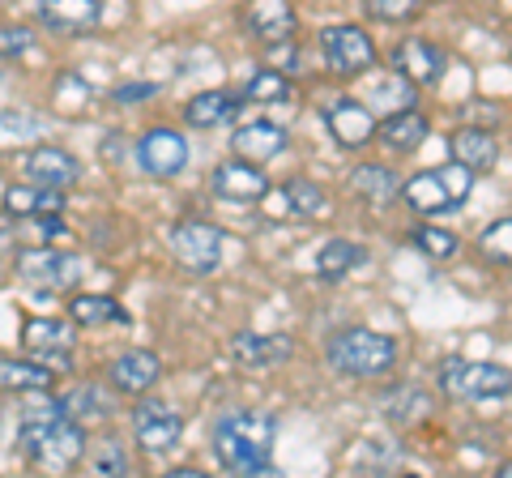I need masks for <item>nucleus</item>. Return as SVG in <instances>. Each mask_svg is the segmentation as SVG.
<instances>
[{"label":"nucleus","instance_id":"37","mask_svg":"<svg viewBox=\"0 0 512 478\" xmlns=\"http://www.w3.org/2000/svg\"><path fill=\"white\" fill-rule=\"evenodd\" d=\"M35 47V30L30 26H0V56H22Z\"/></svg>","mask_w":512,"mask_h":478},{"label":"nucleus","instance_id":"1","mask_svg":"<svg viewBox=\"0 0 512 478\" xmlns=\"http://www.w3.org/2000/svg\"><path fill=\"white\" fill-rule=\"evenodd\" d=\"M22 449L43 470H73L86 453V427L69 419L60 402L26 406L22 414Z\"/></svg>","mask_w":512,"mask_h":478},{"label":"nucleus","instance_id":"10","mask_svg":"<svg viewBox=\"0 0 512 478\" xmlns=\"http://www.w3.org/2000/svg\"><path fill=\"white\" fill-rule=\"evenodd\" d=\"M18 274L35 286H73L77 278L86 274V257H77V252H60L52 244H39V248H26L18 252Z\"/></svg>","mask_w":512,"mask_h":478},{"label":"nucleus","instance_id":"8","mask_svg":"<svg viewBox=\"0 0 512 478\" xmlns=\"http://www.w3.org/2000/svg\"><path fill=\"white\" fill-rule=\"evenodd\" d=\"M133 436L146 453L167 457L180 449V440H184V414L171 402H163V397H146V402L133 410Z\"/></svg>","mask_w":512,"mask_h":478},{"label":"nucleus","instance_id":"25","mask_svg":"<svg viewBox=\"0 0 512 478\" xmlns=\"http://www.w3.org/2000/svg\"><path fill=\"white\" fill-rule=\"evenodd\" d=\"M5 210L13 218H35V214H60L64 210V188L47 184H18L5 193Z\"/></svg>","mask_w":512,"mask_h":478},{"label":"nucleus","instance_id":"5","mask_svg":"<svg viewBox=\"0 0 512 478\" xmlns=\"http://www.w3.org/2000/svg\"><path fill=\"white\" fill-rule=\"evenodd\" d=\"M470 180H474V175L466 167L423 171V175H414V180H406L402 188H397V197H402L414 214L436 218V214H448V210H461V205H466Z\"/></svg>","mask_w":512,"mask_h":478},{"label":"nucleus","instance_id":"35","mask_svg":"<svg viewBox=\"0 0 512 478\" xmlns=\"http://www.w3.org/2000/svg\"><path fill=\"white\" fill-rule=\"evenodd\" d=\"M457 244L461 239L453 231H444V227H419L414 231V248H419L423 257H431V261H448L457 252Z\"/></svg>","mask_w":512,"mask_h":478},{"label":"nucleus","instance_id":"22","mask_svg":"<svg viewBox=\"0 0 512 478\" xmlns=\"http://www.w3.org/2000/svg\"><path fill=\"white\" fill-rule=\"evenodd\" d=\"M22 342H26V350H35V355L47 363V368H52V363H60V368H69L73 329L64 325V321H47V316H35V321H26Z\"/></svg>","mask_w":512,"mask_h":478},{"label":"nucleus","instance_id":"28","mask_svg":"<svg viewBox=\"0 0 512 478\" xmlns=\"http://www.w3.org/2000/svg\"><path fill=\"white\" fill-rule=\"evenodd\" d=\"M350 188L372 205H389L397 197V188H402V180H397V171L384 167V163H363L355 175H350Z\"/></svg>","mask_w":512,"mask_h":478},{"label":"nucleus","instance_id":"26","mask_svg":"<svg viewBox=\"0 0 512 478\" xmlns=\"http://www.w3.org/2000/svg\"><path fill=\"white\" fill-rule=\"evenodd\" d=\"M278 214L286 218H320L329 210V197H325V188L312 184V180H286L278 188Z\"/></svg>","mask_w":512,"mask_h":478},{"label":"nucleus","instance_id":"3","mask_svg":"<svg viewBox=\"0 0 512 478\" xmlns=\"http://www.w3.org/2000/svg\"><path fill=\"white\" fill-rule=\"evenodd\" d=\"M329 363L342 376H359V380H380L397 368V338L376 329H342L329 338Z\"/></svg>","mask_w":512,"mask_h":478},{"label":"nucleus","instance_id":"18","mask_svg":"<svg viewBox=\"0 0 512 478\" xmlns=\"http://www.w3.org/2000/svg\"><path fill=\"white\" fill-rule=\"evenodd\" d=\"M82 158L60 150V146H39L26 154V180L30 184H47V188H69L82 180Z\"/></svg>","mask_w":512,"mask_h":478},{"label":"nucleus","instance_id":"31","mask_svg":"<svg viewBox=\"0 0 512 478\" xmlns=\"http://www.w3.org/2000/svg\"><path fill=\"white\" fill-rule=\"evenodd\" d=\"M0 385L26 389V393H47L56 385V372H47V363H26V359H5L0 363Z\"/></svg>","mask_w":512,"mask_h":478},{"label":"nucleus","instance_id":"4","mask_svg":"<svg viewBox=\"0 0 512 478\" xmlns=\"http://www.w3.org/2000/svg\"><path fill=\"white\" fill-rule=\"evenodd\" d=\"M440 389L461 402L478 406H504L512 393V376L504 363H478V359H444L440 363Z\"/></svg>","mask_w":512,"mask_h":478},{"label":"nucleus","instance_id":"36","mask_svg":"<svg viewBox=\"0 0 512 478\" xmlns=\"http://www.w3.org/2000/svg\"><path fill=\"white\" fill-rule=\"evenodd\" d=\"M363 5L376 22H389V26H406L423 13V0H363Z\"/></svg>","mask_w":512,"mask_h":478},{"label":"nucleus","instance_id":"13","mask_svg":"<svg viewBox=\"0 0 512 478\" xmlns=\"http://www.w3.org/2000/svg\"><path fill=\"white\" fill-rule=\"evenodd\" d=\"M393 73H402L406 82H414V86H436L440 77L448 73V56L440 52L436 43L410 35V39L397 43V52H393Z\"/></svg>","mask_w":512,"mask_h":478},{"label":"nucleus","instance_id":"7","mask_svg":"<svg viewBox=\"0 0 512 478\" xmlns=\"http://www.w3.org/2000/svg\"><path fill=\"white\" fill-rule=\"evenodd\" d=\"M320 52H325L329 69L338 77H359L367 69H376V43L367 30L338 22V26H325L320 30Z\"/></svg>","mask_w":512,"mask_h":478},{"label":"nucleus","instance_id":"15","mask_svg":"<svg viewBox=\"0 0 512 478\" xmlns=\"http://www.w3.org/2000/svg\"><path fill=\"white\" fill-rule=\"evenodd\" d=\"M163 376V359L154 350H124L120 359L107 363V380L116 393H150Z\"/></svg>","mask_w":512,"mask_h":478},{"label":"nucleus","instance_id":"12","mask_svg":"<svg viewBox=\"0 0 512 478\" xmlns=\"http://www.w3.org/2000/svg\"><path fill=\"white\" fill-rule=\"evenodd\" d=\"M320 116H325L333 141H338L342 150H363L367 141H376V116L372 107L350 99V94H338V99H329L320 107Z\"/></svg>","mask_w":512,"mask_h":478},{"label":"nucleus","instance_id":"40","mask_svg":"<svg viewBox=\"0 0 512 478\" xmlns=\"http://www.w3.org/2000/svg\"><path fill=\"white\" fill-rule=\"evenodd\" d=\"M154 94H158V86H154V82H124V86H116V94H111V99L124 103V107H133V103L154 99Z\"/></svg>","mask_w":512,"mask_h":478},{"label":"nucleus","instance_id":"19","mask_svg":"<svg viewBox=\"0 0 512 478\" xmlns=\"http://www.w3.org/2000/svg\"><path fill=\"white\" fill-rule=\"evenodd\" d=\"M448 150H453L457 167H466L470 175H487L500 163V141L491 137V129H474V124H461V129L448 137Z\"/></svg>","mask_w":512,"mask_h":478},{"label":"nucleus","instance_id":"27","mask_svg":"<svg viewBox=\"0 0 512 478\" xmlns=\"http://www.w3.org/2000/svg\"><path fill=\"white\" fill-rule=\"evenodd\" d=\"M363 261H367V248L363 244H350V239H329V244L316 252V274L325 278V282H338L346 274H355Z\"/></svg>","mask_w":512,"mask_h":478},{"label":"nucleus","instance_id":"41","mask_svg":"<svg viewBox=\"0 0 512 478\" xmlns=\"http://www.w3.org/2000/svg\"><path fill=\"white\" fill-rule=\"evenodd\" d=\"M269 60H274V65H269V69H278V73L295 69V60H299L295 43H291V39H286V43H269Z\"/></svg>","mask_w":512,"mask_h":478},{"label":"nucleus","instance_id":"33","mask_svg":"<svg viewBox=\"0 0 512 478\" xmlns=\"http://www.w3.org/2000/svg\"><path fill=\"white\" fill-rule=\"evenodd\" d=\"M82 457H86V470H90V474H103V478L128 474V453H124V444H120L116 436H103V440L94 444L90 453H82Z\"/></svg>","mask_w":512,"mask_h":478},{"label":"nucleus","instance_id":"30","mask_svg":"<svg viewBox=\"0 0 512 478\" xmlns=\"http://www.w3.org/2000/svg\"><path fill=\"white\" fill-rule=\"evenodd\" d=\"M384 414H389L393 423H402V427L419 423V419H427V414H431V393H427V389H419V385H402V389H393L389 397H384Z\"/></svg>","mask_w":512,"mask_h":478},{"label":"nucleus","instance_id":"38","mask_svg":"<svg viewBox=\"0 0 512 478\" xmlns=\"http://www.w3.org/2000/svg\"><path fill=\"white\" fill-rule=\"evenodd\" d=\"M508 231H512L508 218H500L495 227L483 231V252H487L491 261H500V265H508V257H512V252H508Z\"/></svg>","mask_w":512,"mask_h":478},{"label":"nucleus","instance_id":"24","mask_svg":"<svg viewBox=\"0 0 512 478\" xmlns=\"http://www.w3.org/2000/svg\"><path fill=\"white\" fill-rule=\"evenodd\" d=\"M56 402H60V410L69 414V419H77L82 427L103 423V419H111V414H116V397L103 393L99 385H73L69 393H60Z\"/></svg>","mask_w":512,"mask_h":478},{"label":"nucleus","instance_id":"23","mask_svg":"<svg viewBox=\"0 0 512 478\" xmlns=\"http://www.w3.org/2000/svg\"><path fill=\"white\" fill-rule=\"evenodd\" d=\"M239 107H244V94H235V90H201V94H192V99L184 103V120H188V129H218V124L235 120Z\"/></svg>","mask_w":512,"mask_h":478},{"label":"nucleus","instance_id":"20","mask_svg":"<svg viewBox=\"0 0 512 478\" xmlns=\"http://www.w3.org/2000/svg\"><path fill=\"white\" fill-rule=\"evenodd\" d=\"M427 133H431V124H427L423 111H414V107L389 111V116L376 124V137H380V146L389 150V154H410V150H419L423 141H427Z\"/></svg>","mask_w":512,"mask_h":478},{"label":"nucleus","instance_id":"6","mask_svg":"<svg viewBox=\"0 0 512 478\" xmlns=\"http://www.w3.org/2000/svg\"><path fill=\"white\" fill-rule=\"evenodd\" d=\"M167 244H171V257L180 261L188 274H214L222 265V252H227V235L205 218H180L167 231Z\"/></svg>","mask_w":512,"mask_h":478},{"label":"nucleus","instance_id":"21","mask_svg":"<svg viewBox=\"0 0 512 478\" xmlns=\"http://www.w3.org/2000/svg\"><path fill=\"white\" fill-rule=\"evenodd\" d=\"M231 150L235 158H248V163H269L286 150V133L274 120H248L231 133Z\"/></svg>","mask_w":512,"mask_h":478},{"label":"nucleus","instance_id":"16","mask_svg":"<svg viewBox=\"0 0 512 478\" xmlns=\"http://www.w3.org/2000/svg\"><path fill=\"white\" fill-rule=\"evenodd\" d=\"M231 355H235L239 368L265 372V368H278V363L291 359L295 355V342L286 338V333H235Z\"/></svg>","mask_w":512,"mask_h":478},{"label":"nucleus","instance_id":"29","mask_svg":"<svg viewBox=\"0 0 512 478\" xmlns=\"http://www.w3.org/2000/svg\"><path fill=\"white\" fill-rule=\"evenodd\" d=\"M69 316H73V325H128V312L116 304L111 295H77L73 304H69Z\"/></svg>","mask_w":512,"mask_h":478},{"label":"nucleus","instance_id":"39","mask_svg":"<svg viewBox=\"0 0 512 478\" xmlns=\"http://www.w3.org/2000/svg\"><path fill=\"white\" fill-rule=\"evenodd\" d=\"M60 235H69V227L60 222V214H35L30 218V244H52V239H60Z\"/></svg>","mask_w":512,"mask_h":478},{"label":"nucleus","instance_id":"34","mask_svg":"<svg viewBox=\"0 0 512 478\" xmlns=\"http://www.w3.org/2000/svg\"><path fill=\"white\" fill-rule=\"evenodd\" d=\"M90 99H94V86L86 82V77L64 73L56 82V111L60 116H82V111L90 107Z\"/></svg>","mask_w":512,"mask_h":478},{"label":"nucleus","instance_id":"9","mask_svg":"<svg viewBox=\"0 0 512 478\" xmlns=\"http://www.w3.org/2000/svg\"><path fill=\"white\" fill-rule=\"evenodd\" d=\"M137 167L154 180H175L188 167V137L167 129V124H154L137 137Z\"/></svg>","mask_w":512,"mask_h":478},{"label":"nucleus","instance_id":"2","mask_svg":"<svg viewBox=\"0 0 512 478\" xmlns=\"http://www.w3.org/2000/svg\"><path fill=\"white\" fill-rule=\"evenodd\" d=\"M274 436L278 427L269 414L231 410L214 427V453L235 474H274Z\"/></svg>","mask_w":512,"mask_h":478},{"label":"nucleus","instance_id":"32","mask_svg":"<svg viewBox=\"0 0 512 478\" xmlns=\"http://www.w3.org/2000/svg\"><path fill=\"white\" fill-rule=\"evenodd\" d=\"M286 99H295V86L278 69H256L244 86V103H286Z\"/></svg>","mask_w":512,"mask_h":478},{"label":"nucleus","instance_id":"11","mask_svg":"<svg viewBox=\"0 0 512 478\" xmlns=\"http://www.w3.org/2000/svg\"><path fill=\"white\" fill-rule=\"evenodd\" d=\"M210 188L218 193V201L227 205H261L269 197V175L261 163H248V158H227L222 167H214Z\"/></svg>","mask_w":512,"mask_h":478},{"label":"nucleus","instance_id":"17","mask_svg":"<svg viewBox=\"0 0 512 478\" xmlns=\"http://www.w3.org/2000/svg\"><path fill=\"white\" fill-rule=\"evenodd\" d=\"M39 22L56 35H86L103 22V0H39Z\"/></svg>","mask_w":512,"mask_h":478},{"label":"nucleus","instance_id":"14","mask_svg":"<svg viewBox=\"0 0 512 478\" xmlns=\"http://www.w3.org/2000/svg\"><path fill=\"white\" fill-rule=\"evenodd\" d=\"M244 26H248V35L261 39L265 47L286 43V39H295V30H299V13L291 9V0H248Z\"/></svg>","mask_w":512,"mask_h":478}]
</instances>
